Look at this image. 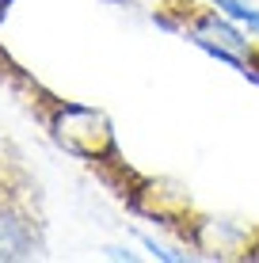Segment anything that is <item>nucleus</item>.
<instances>
[{"mask_svg": "<svg viewBox=\"0 0 259 263\" xmlns=\"http://www.w3.org/2000/svg\"><path fill=\"white\" fill-rule=\"evenodd\" d=\"M46 252V221L38 206V179L19 168L0 183V263L34 259Z\"/></svg>", "mask_w": 259, "mask_h": 263, "instance_id": "obj_1", "label": "nucleus"}, {"mask_svg": "<svg viewBox=\"0 0 259 263\" xmlns=\"http://www.w3.org/2000/svg\"><path fill=\"white\" fill-rule=\"evenodd\" d=\"M53 138L65 145L76 157H88L95 164L99 157H114V138L111 126L99 111L92 107H73V103H57V119H50Z\"/></svg>", "mask_w": 259, "mask_h": 263, "instance_id": "obj_2", "label": "nucleus"}, {"mask_svg": "<svg viewBox=\"0 0 259 263\" xmlns=\"http://www.w3.org/2000/svg\"><path fill=\"white\" fill-rule=\"evenodd\" d=\"M213 8L221 15H229V20L244 23L252 31V39H259V8L255 4H248V0H213Z\"/></svg>", "mask_w": 259, "mask_h": 263, "instance_id": "obj_3", "label": "nucleus"}]
</instances>
